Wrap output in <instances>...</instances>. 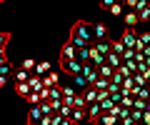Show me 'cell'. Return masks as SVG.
I'll return each mask as SVG.
<instances>
[{
	"label": "cell",
	"mask_w": 150,
	"mask_h": 125,
	"mask_svg": "<svg viewBox=\"0 0 150 125\" xmlns=\"http://www.w3.org/2000/svg\"><path fill=\"white\" fill-rule=\"evenodd\" d=\"M70 40H73L78 48H88V45L95 43V38H93V25L88 20H78L73 25V30H70Z\"/></svg>",
	"instance_id": "obj_1"
},
{
	"label": "cell",
	"mask_w": 150,
	"mask_h": 125,
	"mask_svg": "<svg viewBox=\"0 0 150 125\" xmlns=\"http://www.w3.org/2000/svg\"><path fill=\"white\" fill-rule=\"evenodd\" d=\"M60 68H63V73H68V75H78V73L83 70V63L78 58H70V60H60Z\"/></svg>",
	"instance_id": "obj_2"
},
{
	"label": "cell",
	"mask_w": 150,
	"mask_h": 125,
	"mask_svg": "<svg viewBox=\"0 0 150 125\" xmlns=\"http://www.w3.org/2000/svg\"><path fill=\"white\" fill-rule=\"evenodd\" d=\"M88 108V105H85ZM83 108V105H73V113H70V120H73V125H78V123H85L88 120V110Z\"/></svg>",
	"instance_id": "obj_3"
},
{
	"label": "cell",
	"mask_w": 150,
	"mask_h": 125,
	"mask_svg": "<svg viewBox=\"0 0 150 125\" xmlns=\"http://www.w3.org/2000/svg\"><path fill=\"white\" fill-rule=\"evenodd\" d=\"M70 58H78V45H75L73 40H68V43L60 48V60H70Z\"/></svg>",
	"instance_id": "obj_4"
},
{
	"label": "cell",
	"mask_w": 150,
	"mask_h": 125,
	"mask_svg": "<svg viewBox=\"0 0 150 125\" xmlns=\"http://www.w3.org/2000/svg\"><path fill=\"white\" fill-rule=\"evenodd\" d=\"M123 45L125 48H135V43H138V33H135V28H128L125 25V33H123Z\"/></svg>",
	"instance_id": "obj_5"
},
{
	"label": "cell",
	"mask_w": 150,
	"mask_h": 125,
	"mask_svg": "<svg viewBox=\"0 0 150 125\" xmlns=\"http://www.w3.org/2000/svg\"><path fill=\"white\" fill-rule=\"evenodd\" d=\"M88 120H90V123H98V118H100V115H103V108H100V103H98V100H95V103H88Z\"/></svg>",
	"instance_id": "obj_6"
},
{
	"label": "cell",
	"mask_w": 150,
	"mask_h": 125,
	"mask_svg": "<svg viewBox=\"0 0 150 125\" xmlns=\"http://www.w3.org/2000/svg\"><path fill=\"white\" fill-rule=\"evenodd\" d=\"M40 118H43V110H40V105H30V110H28V125L40 123Z\"/></svg>",
	"instance_id": "obj_7"
},
{
	"label": "cell",
	"mask_w": 150,
	"mask_h": 125,
	"mask_svg": "<svg viewBox=\"0 0 150 125\" xmlns=\"http://www.w3.org/2000/svg\"><path fill=\"white\" fill-rule=\"evenodd\" d=\"M93 38H95V40L108 38V25H105V23H95V25H93Z\"/></svg>",
	"instance_id": "obj_8"
},
{
	"label": "cell",
	"mask_w": 150,
	"mask_h": 125,
	"mask_svg": "<svg viewBox=\"0 0 150 125\" xmlns=\"http://www.w3.org/2000/svg\"><path fill=\"white\" fill-rule=\"evenodd\" d=\"M43 85H45V88H50V85H60V73H53V70L45 73V75H43Z\"/></svg>",
	"instance_id": "obj_9"
},
{
	"label": "cell",
	"mask_w": 150,
	"mask_h": 125,
	"mask_svg": "<svg viewBox=\"0 0 150 125\" xmlns=\"http://www.w3.org/2000/svg\"><path fill=\"white\" fill-rule=\"evenodd\" d=\"M30 75H33V73L25 70V68H18V70H13V80H15V83H25V80H30Z\"/></svg>",
	"instance_id": "obj_10"
},
{
	"label": "cell",
	"mask_w": 150,
	"mask_h": 125,
	"mask_svg": "<svg viewBox=\"0 0 150 125\" xmlns=\"http://www.w3.org/2000/svg\"><path fill=\"white\" fill-rule=\"evenodd\" d=\"M98 123H100V125H115V123H120V120H118L115 113H103L100 118H98Z\"/></svg>",
	"instance_id": "obj_11"
},
{
	"label": "cell",
	"mask_w": 150,
	"mask_h": 125,
	"mask_svg": "<svg viewBox=\"0 0 150 125\" xmlns=\"http://www.w3.org/2000/svg\"><path fill=\"white\" fill-rule=\"evenodd\" d=\"M123 20H125V25H128V28H135V25H138V13H135V10H125V15H123Z\"/></svg>",
	"instance_id": "obj_12"
},
{
	"label": "cell",
	"mask_w": 150,
	"mask_h": 125,
	"mask_svg": "<svg viewBox=\"0 0 150 125\" xmlns=\"http://www.w3.org/2000/svg\"><path fill=\"white\" fill-rule=\"evenodd\" d=\"M73 85L78 88V90H85V88L90 85V83H88V78L83 75V73H78V75H73Z\"/></svg>",
	"instance_id": "obj_13"
},
{
	"label": "cell",
	"mask_w": 150,
	"mask_h": 125,
	"mask_svg": "<svg viewBox=\"0 0 150 125\" xmlns=\"http://www.w3.org/2000/svg\"><path fill=\"white\" fill-rule=\"evenodd\" d=\"M112 73H115V68L110 65V63H103V65H98V75H103V78H112Z\"/></svg>",
	"instance_id": "obj_14"
},
{
	"label": "cell",
	"mask_w": 150,
	"mask_h": 125,
	"mask_svg": "<svg viewBox=\"0 0 150 125\" xmlns=\"http://www.w3.org/2000/svg\"><path fill=\"white\" fill-rule=\"evenodd\" d=\"M108 63H110L112 68H120V65H123V55H120V53H112V50H110V53H108Z\"/></svg>",
	"instance_id": "obj_15"
},
{
	"label": "cell",
	"mask_w": 150,
	"mask_h": 125,
	"mask_svg": "<svg viewBox=\"0 0 150 125\" xmlns=\"http://www.w3.org/2000/svg\"><path fill=\"white\" fill-rule=\"evenodd\" d=\"M135 13H138V20H140V23H145V25L150 23V5L140 8V10H135Z\"/></svg>",
	"instance_id": "obj_16"
},
{
	"label": "cell",
	"mask_w": 150,
	"mask_h": 125,
	"mask_svg": "<svg viewBox=\"0 0 150 125\" xmlns=\"http://www.w3.org/2000/svg\"><path fill=\"white\" fill-rule=\"evenodd\" d=\"M15 93H18V95H20V98H25V95H28V93H30V83H15Z\"/></svg>",
	"instance_id": "obj_17"
},
{
	"label": "cell",
	"mask_w": 150,
	"mask_h": 125,
	"mask_svg": "<svg viewBox=\"0 0 150 125\" xmlns=\"http://www.w3.org/2000/svg\"><path fill=\"white\" fill-rule=\"evenodd\" d=\"M123 13H125L123 0H118V3H112V5H110V15H123Z\"/></svg>",
	"instance_id": "obj_18"
},
{
	"label": "cell",
	"mask_w": 150,
	"mask_h": 125,
	"mask_svg": "<svg viewBox=\"0 0 150 125\" xmlns=\"http://www.w3.org/2000/svg\"><path fill=\"white\" fill-rule=\"evenodd\" d=\"M33 73H38V75H45V73H50V63H45V60H40L35 65V70Z\"/></svg>",
	"instance_id": "obj_19"
},
{
	"label": "cell",
	"mask_w": 150,
	"mask_h": 125,
	"mask_svg": "<svg viewBox=\"0 0 150 125\" xmlns=\"http://www.w3.org/2000/svg\"><path fill=\"white\" fill-rule=\"evenodd\" d=\"M50 100H63V88L60 85H50Z\"/></svg>",
	"instance_id": "obj_20"
},
{
	"label": "cell",
	"mask_w": 150,
	"mask_h": 125,
	"mask_svg": "<svg viewBox=\"0 0 150 125\" xmlns=\"http://www.w3.org/2000/svg\"><path fill=\"white\" fill-rule=\"evenodd\" d=\"M93 85H95L98 90H108V85H110V78H103V75H98V80L93 83Z\"/></svg>",
	"instance_id": "obj_21"
},
{
	"label": "cell",
	"mask_w": 150,
	"mask_h": 125,
	"mask_svg": "<svg viewBox=\"0 0 150 125\" xmlns=\"http://www.w3.org/2000/svg\"><path fill=\"white\" fill-rule=\"evenodd\" d=\"M98 103H100L103 113H108V110H110L112 105H115V103H112V98H110V95H105V98H100V100H98Z\"/></svg>",
	"instance_id": "obj_22"
},
{
	"label": "cell",
	"mask_w": 150,
	"mask_h": 125,
	"mask_svg": "<svg viewBox=\"0 0 150 125\" xmlns=\"http://www.w3.org/2000/svg\"><path fill=\"white\" fill-rule=\"evenodd\" d=\"M35 65H38V60H33V58H25V60H23V63H20V68H25V70H35Z\"/></svg>",
	"instance_id": "obj_23"
},
{
	"label": "cell",
	"mask_w": 150,
	"mask_h": 125,
	"mask_svg": "<svg viewBox=\"0 0 150 125\" xmlns=\"http://www.w3.org/2000/svg\"><path fill=\"white\" fill-rule=\"evenodd\" d=\"M112 53H120V55L125 53V45H123V40H115V43H112Z\"/></svg>",
	"instance_id": "obj_24"
},
{
	"label": "cell",
	"mask_w": 150,
	"mask_h": 125,
	"mask_svg": "<svg viewBox=\"0 0 150 125\" xmlns=\"http://www.w3.org/2000/svg\"><path fill=\"white\" fill-rule=\"evenodd\" d=\"M10 43V33H0V48H5Z\"/></svg>",
	"instance_id": "obj_25"
},
{
	"label": "cell",
	"mask_w": 150,
	"mask_h": 125,
	"mask_svg": "<svg viewBox=\"0 0 150 125\" xmlns=\"http://www.w3.org/2000/svg\"><path fill=\"white\" fill-rule=\"evenodd\" d=\"M112 3H118V0H100V8H103V10H110Z\"/></svg>",
	"instance_id": "obj_26"
},
{
	"label": "cell",
	"mask_w": 150,
	"mask_h": 125,
	"mask_svg": "<svg viewBox=\"0 0 150 125\" xmlns=\"http://www.w3.org/2000/svg\"><path fill=\"white\" fill-rule=\"evenodd\" d=\"M8 78H10V75H0V88H5V85H8Z\"/></svg>",
	"instance_id": "obj_27"
},
{
	"label": "cell",
	"mask_w": 150,
	"mask_h": 125,
	"mask_svg": "<svg viewBox=\"0 0 150 125\" xmlns=\"http://www.w3.org/2000/svg\"><path fill=\"white\" fill-rule=\"evenodd\" d=\"M40 125H50V115H43L40 118Z\"/></svg>",
	"instance_id": "obj_28"
},
{
	"label": "cell",
	"mask_w": 150,
	"mask_h": 125,
	"mask_svg": "<svg viewBox=\"0 0 150 125\" xmlns=\"http://www.w3.org/2000/svg\"><path fill=\"white\" fill-rule=\"evenodd\" d=\"M3 63H8V55L5 53H0V65H3Z\"/></svg>",
	"instance_id": "obj_29"
},
{
	"label": "cell",
	"mask_w": 150,
	"mask_h": 125,
	"mask_svg": "<svg viewBox=\"0 0 150 125\" xmlns=\"http://www.w3.org/2000/svg\"><path fill=\"white\" fill-rule=\"evenodd\" d=\"M0 3H5V0H0Z\"/></svg>",
	"instance_id": "obj_30"
},
{
	"label": "cell",
	"mask_w": 150,
	"mask_h": 125,
	"mask_svg": "<svg viewBox=\"0 0 150 125\" xmlns=\"http://www.w3.org/2000/svg\"><path fill=\"white\" fill-rule=\"evenodd\" d=\"M148 28H150V23H148Z\"/></svg>",
	"instance_id": "obj_31"
},
{
	"label": "cell",
	"mask_w": 150,
	"mask_h": 125,
	"mask_svg": "<svg viewBox=\"0 0 150 125\" xmlns=\"http://www.w3.org/2000/svg\"><path fill=\"white\" fill-rule=\"evenodd\" d=\"M148 3H150V0H148Z\"/></svg>",
	"instance_id": "obj_32"
}]
</instances>
